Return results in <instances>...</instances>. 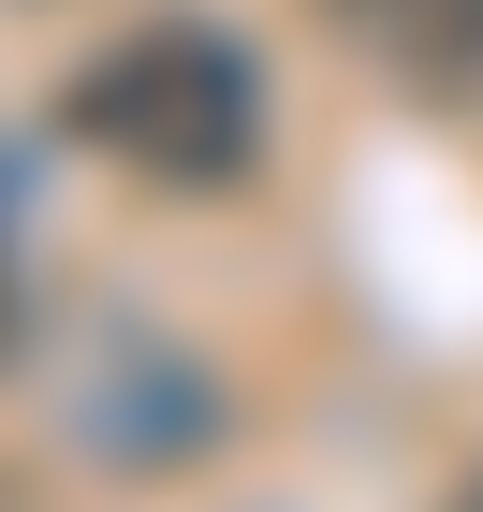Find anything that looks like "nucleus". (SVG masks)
<instances>
[{
  "label": "nucleus",
  "instance_id": "obj_3",
  "mask_svg": "<svg viewBox=\"0 0 483 512\" xmlns=\"http://www.w3.org/2000/svg\"><path fill=\"white\" fill-rule=\"evenodd\" d=\"M322 30L352 44L381 88H425V103H469L483 88V0H322Z\"/></svg>",
  "mask_w": 483,
  "mask_h": 512
},
{
  "label": "nucleus",
  "instance_id": "obj_2",
  "mask_svg": "<svg viewBox=\"0 0 483 512\" xmlns=\"http://www.w3.org/2000/svg\"><path fill=\"white\" fill-rule=\"evenodd\" d=\"M59 439H74L103 483H161L220 454V366L161 322H88L59 352Z\"/></svg>",
  "mask_w": 483,
  "mask_h": 512
},
{
  "label": "nucleus",
  "instance_id": "obj_4",
  "mask_svg": "<svg viewBox=\"0 0 483 512\" xmlns=\"http://www.w3.org/2000/svg\"><path fill=\"white\" fill-rule=\"evenodd\" d=\"M30 337V264H15V220H0V352Z\"/></svg>",
  "mask_w": 483,
  "mask_h": 512
},
{
  "label": "nucleus",
  "instance_id": "obj_5",
  "mask_svg": "<svg viewBox=\"0 0 483 512\" xmlns=\"http://www.w3.org/2000/svg\"><path fill=\"white\" fill-rule=\"evenodd\" d=\"M440 512H483V469H454V483H440Z\"/></svg>",
  "mask_w": 483,
  "mask_h": 512
},
{
  "label": "nucleus",
  "instance_id": "obj_1",
  "mask_svg": "<svg viewBox=\"0 0 483 512\" xmlns=\"http://www.w3.org/2000/svg\"><path fill=\"white\" fill-rule=\"evenodd\" d=\"M59 132L147 191H235L264 161V59L205 15H132L59 74Z\"/></svg>",
  "mask_w": 483,
  "mask_h": 512
}]
</instances>
